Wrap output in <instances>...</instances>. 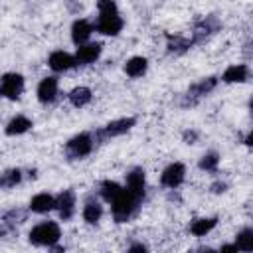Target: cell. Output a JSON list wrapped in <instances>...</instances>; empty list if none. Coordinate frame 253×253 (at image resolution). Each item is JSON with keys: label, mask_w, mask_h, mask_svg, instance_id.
Returning a JSON list of instances; mask_svg holds the SVG:
<instances>
[{"label": "cell", "mask_w": 253, "mask_h": 253, "mask_svg": "<svg viewBox=\"0 0 253 253\" xmlns=\"http://www.w3.org/2000/svg\"><path fill=\"white\" fill-rule=\"evenodd\" d=\"M125 20L119 12L117 0H97V20H95V32L101 36L115 38L123 32Z\"/></svg>", "instance_id": "obj_1"}, {"label": "cell", "mask_w": 253, "mask_h": 253, "mask_svg": "<svg viewBox=\"0 0 253 253\" xmlns=\"http://www.w3.org/2000/svg\"><path fill=\"white\" fill-rule=\"evenodd\" d=\"M142 198L134 196L132 192H128L126 188L123 190V194L111 204V217L115 223H128L138 211H140V206H142Z\"/></svg>", "instance_id": "obj_2"}, {"label": "cell", "mask_w": 253, "mask_h": 253, "mask_svg": "<svg viewBox=\"0 0 253 253\" xmlns=\"http://www.w3.org/2000/svg\"><path fill=\"white\" fill-rule=\"evenodd\" d=\"M61 239V227L57 221H51V219H43L40 223H36L30 231H28V241L34 245V247H53L55 243H59Z\"/></svg>", "instance_id": "obj_3"}, {"label": "cell", "mask_w": 253, "mask_h": 253, "mask_svg": "<svg viewBox=\"0 0 253 253\" xmlns=\"http://www.w3.org/2000/svg\"><path fill=\"white\" fill-rule=\"evenodd\" d=\"M95 132H77L73 134L65 144H63V156L69 160V162H77V160H83L87 158L93 150H95Z\"/></svg>", "instance_id": "obj_4"}, {"label": "cell", "mask_w": 253, "mask_h": 253, "mask_svg": "<svg viewBox=\"0 0 253 253\" xmlns=\"http://www.w3.org/2000/svg\"><path fill=\"white\" fill-rule=\"evenodd\" d=\"M219 81H221V79H219L217 75H208V77L198 79V81L192 83V85L186 89V93L182 95L180 107H182V109H192V107H196L204 97H208V95L217 87Z\"/></svg>", "instance_id": "obj_5"}, {"label": "cell", "mask_w": 253, "mask_h": 253, "mask_svg": "<svg viewBox=\"0 0 253 253\" xmlns=\"http://www.w3.org/2000/svg\"><path fill=\"white\" fill-rule=\"evenodd\" d=\"M134 125H136V117H121V119L109 121L107 125H103L95 130V140H97V144H105L111 138L126 134Z\"/></svg>", "instance_id": "obj_6"}, {"label": "cell", "mask_w": 253, "mask_h": 253, "mask_svg": "<svg viewBox=\"0 0 253 253\" xmlns=\"http://www.w3.org/2000/svg\"><path fill=\"white\" fill-rule=\"evenodd\" d=\"M26 89V77L18 71H6L0 77V95L6 101H20Z\"/></svg>", "instance_id": "obj_7"}, {"label": "cell", "mask_w": 253, "mask_h": 253, "mask_svg": "<svg viewBox=\"0 0 253 253\" xmlns=\"http://www.w3.org/2000/svg\"><path fill=\"white\" fill-rule=\"evenodd\" d=\"M221 20L219 16L215 14H208V16H202L200 20L194 22V28H192V42L194 43H204L208 42L211 36H215L219 30H221Z\"/></svg>", "instance_id": "obj_8"}, {"label": "cell", "mask_w": 253, "mask_h": 253, "mask_svg": "<svg viewBox=\"0 0 253 253\" xmlns=\"http://www.w3.org/2000/svg\"><path fill=\"white\" fill-rule=\"evenodd\" d=\"M36 97L42 105H51L59 97V77L57 75H45L40 79L36 87Z\"/></svg>", "instance_id": "obj_9"}, {"label": "cell", "mask_w": 253, "mask_h": 253, "mask_svg": "<svg viewBox=\"0 0 253 253\" xmlns=\"http://www.w3.org/2000/svg\"><path fill=\"white\" fill-rule=\"evenodd\" d=\"M55 211L61 221H69L77 211V194L71 188L61 190L55 196Z\"/></svg>", "instance_id": "obj_10"}, {"label": "cell", "mask_w": 253, "mask_h": 253, "mask_svg": "<svg viewBox=\"0 0 253 253\" xmlns=\"http://www.w3.org/2000/svg\"><path fill=\"white\" fill-rule=\"evenodd\" d=\"M186 180V166L182 162H170L160 172V186L166 190H178Z\"/></svg>", "instance_id": "obj_11"}, {"label": "cell", "mask_w": 253, "mask_h": 253, "mask_svg": "<svg viewBox=\"0 0 253 253\" xmlns=\"http://www.w3.org/2000/svg\"><path fill=\"white\" fill-rule=\"evenodd\" d=\"M47 67L53 73H65V71H71L79 65H77V59H75V53H69L65 49H55L47 55Z\"/></svg>", "instance_id": "obj_12"}, {"label": "cell", "mask_w": 253, "mask_h": 253, "mask_svg": "<svg viewBox=\"0 0 253 253\" xmlns=\"http://www.w3.org/2000/svg\"><path fill=\"white\" fill-rule=\"evenodd\" d=\"M125 188L138 198H146V172L142 166H132L125 174Z\"/></svg>", "instance_id": "obj_13"}, {"label": "cell", "mask_w": 253, "mask_h": 253, "mask_svg": "<svg viewBox=\"0 0 253 253\" xmlns=\"http://www.w3.org/2000/svg\"><path fill=\"white\" fill-rule=\"evenodd\" d=\"M95 32V22L87 20V18H77L73 20L71 28H69V38L73 42V45H83L87 42H91V36Z\"/></svg>", "instance_id": "obj_14"}, {"label": "cell", "mask_w": 253, "mask_h": 253, "mask_svg": "<svg viewBox=\"0 0 253 253\" xmlns=\"http://www.w3.org/2000/svg\"><path fill=\"white\" fill-rule=\"evenodd\" d=\"M30 210H22V208H10L2 213L0 217V237H6L10 231H14L20 223L26 221Z\"/></svg>", "instance_id": "obj_15"}, {"label": "cell", "mask_w": 253, "mask_h": 253, "mask_svg": "<svg viewBox=\"0 0 253 253\" xmlns=\"http://www.w3.org/2000/svg\"><path fill=\"white\" fill-rule=\"evenodd\" d=\"M103 53V43L101 42H87L83 45H77L75 47V59H77V65L85 67V65H91L95 61H99Z\"/></svg>", "instance_id": "obj_16"}, {"label": "cell", "mask_w": 253, "mask_h": 253, "mask_svg": "<svg viewBox=\"0 0 253 253\" xmlns=\"http://www.w3.org/2000/svg\"><path fill=\"white\" fill-rule=\"evenodd\" d=\"M219 79H221V83H227V85L247 83L251 79V67L247 63H231L223 69Z\"/></svg>", "instance_id": "obj_17"}, {"label": "cell", "mask_w": 253, "mask_h": 253, "mask_svg": "<svg viewBox=\"0 0 253 253\" xmlns=\"http://www.w3.org/2000/svg\"><path fill=\"white\" fill-rule=\"evenodd\" d=\"M103 213H105V208H103L101 200L95 198V196H87L85 202H83V208H81V217H83V221L89 223V225H97V223L101 221Z\"/></svg>", "instance_id": "obj_18"}, {"label": "cell", "mask_w": 253, "mask_h": 253, "mask_svg": "<svg viewBox=\"0 0 253 253\" xmlns=\"http://www.w3.org/2000/svg\"><path fill=\"white\" fill-rule=\"evenodd\" d=\"M164 40H166V53H170V55H184V53H188L196 43L192 42V38H184V36H180V34H170V32H166L164 34Z\"/></svg>", "instance_id": "obj_19"}, {"label": "cell", "mask_w": 253, "mask_h": 253, "mask_svg": "<svg viewBox=\"0 0 253 253\" xmlns=\"http://www.w3.org/2000/svg\"><path fill=\"white\" fill-rule=\"evenodd\" d=\"M28 210L32 213H38V215L49 213V211L55 210V196L49 194V192H40V194L32 196V200L28 204Z\"/></svg>", "instance_id": "obj_20"}, {"label": "cell", "mask_w": 253, "mask_h": 253, "mask_svg": "<svg viewBox=\"0 0 253 253\" xmlns=\"http://www.w3.org/2000/svg\"><path fill=\"white\" fill-rule=\"evenodd\" d=\"M32 126H34V121L28 117V115H14L8 123H6V126H4V134L6 136H20V134H26L28 130H32Z\"/></svg>", "instance_id": "obj_21"}, {"label": "cell", "mask_w": 253, "mask_h": 253, "mask_svg": "<svg viewBox=\"0 0 253 253\" xmlns=\"http://www.w3.org/2000/svg\"><path fill=\"white\" fill-rule=\"evenodd\" d=\"M219 217L217 215H208V217H194L188 225V231L194 235V237H206L208 233H211L217 225Z\"/></svg>", "instance_id": "obj_22"}, {"label": "cell", "mask_w": 253, "mask_h": 253, "mask_svg": "<svg viewBox=\"0 0 253 253\" xmlns=\"http://www.w3.org/2000/svg\"><path fill=\"white\" fill-rule=\"evenodd\" d=\"M123 71H125V75L130 77V79H140V77L148 71V59H146L144 55H132V57H128V59L125 61Z\"/></svg>", "instance_id": "obj_23"}, {"label": "cell", "mask_w": 253, "mask_h": 253, "mask_svg": "<svg viewBox=\"0 0 253 253\" xmlns=\"http://www.w3.org/2000/svg\"><path fill=\"white\" fill-rule=\"evenodd\" d=\"M123 190H125V184H119L117 180H111V178H107V180H103L101 184H99V188H97V194H99V198L103 200V202H107V204H113L121 194H123Z\"/></svg>", "instance_id": "obj_24"}, {"label": "cell", "mask_w": 253, "mask_h": 253, "mask_svg": "<svg viewBox=\"0 0 253 253\" xmlns=\"http://www.w3.org/2000/svg\"><path fill=\"white\" fill-rule=\"evenodd\" d=\"M91 99H93V91H91L89 87H85V85H77V87H73V89L67 93V101H69V105L75 107V109L87 107V105L91 103Z\"/></svg>", "instance_id": "obj_25"}, {"label": "cell", "mask_w": 253, "mask_h": 253, "mask_svg": "<svg viewBox=\"0 0 253 253\" xmlns=\"http://www.w3.org/2000/svg\"><path fill=\"white\" fill-rule=\"evenodd\" d=\"M219 160H221L219 152L208 150V152H204V154L200 156L198 168H200L202 172H208V174H217V170H219Z\"/></svg>", "instance_id": "obj_26"}, {"label": "cell", "mask_w": 253, "mask_h": 253, "mask_svg": "<svg viewBox=\"0 0 253 253\" xmlns=\"http://www.w3.org/2000/svg\"><path fill=\"white\" fill-rule=\"evenodd\" d=\"M24 180V170L22 168H6L0 176V188L2 190H10V188H16L18 184H22Z\"/></svg>", "instance_id": "obj_27"}, {"label": "cell", "mask_w": 253, "mask_h": 253, "mask_svg": "<svg viewBox=\"0 0 253 253\" xmlns=\"http://www.w3.org/2000/svg\"><path fill=\"white\" fill-rule=\"evenodd\" d=\"M233 243L237 245V251H245V253L253 251V227L239 229L235 239H233Z\"/></svg>", "instance_id": "obj_28"}, {"label": "cell", "mask_w": 253, "mask_h": 253, "mask_svg": "<svg viewBox=\"0 0 253 253\" xmlns=\"http://www.w3.org/2000/svg\"><path fill=\"white\" fill-rule=\"evenodd\" d=\"M200 140V132L196 128H186L182 130V142L184 144H196Z\"/></svg>", "instance_id": "obj_29"}, {"label": "cell", "mask_w": 253, "mask_h": 253, "mask_svg": "<svg viewBox=\"0 0 253 253\" xmlns=\"http://www.w3.org/2000/svg\"><path fill=\"white\" fill-rule=\"evenodd\" d=\"M227 188H229V184H227L225 180H213V182L210 184V192H211V194H225Z\"/></svg>", "instance_id": "obj_30"}, {"label": "cell", "mask_w": 253, "mask_h": 253, "mask_svg": "<svg viewBox=\"0 0 253 253\" xmlns=\"http://www.w3.org/2000/svg\"><path fill=\"white\" fill-rule=\"evenodd\" d=\"M243 57L247 59V61H253V38H249L245 43H243Z\"/></svg>", "instance_id": "obj_31"}, {"label": "cell", "mask_w": 253, "mask_h": 253, "mask_svg": "<svg viewBox=\"0 0 253 253\" xmlns=\"http://www.w3.org/2000/svg\"><path fill=\"white\" fill-rule=\"evenodd\" d=\"M126 251H128V253H144V251H148V247L138 241V243H130V245L126 247Z\"/></svg>", "instance_id": "obj_32"}, {"label": "cell", "mask_w": 253, "mask_h": 253, "mask_svg": "<svg viewBox=\"0 0 253 253\" xmlns=\"http://www.w3.org/2000/svg\"><path fill=\"white\" fill-rule=\"evenodd\" d=\"M243 144H245L247 148H253V130H249V132L245 134V138H243Z\"/></svg>", "instance_id": "obj_33"}, {"label": "cell", "mask_w": 253, "mask_h": 253, "mask_svg": "<svg viewBox=\"0 0 253 253\" xmlns=\"http://www.w3.org/2000/svg\"><path fill=\"white\" fill-rule=\"evenodd\" d=\"M219 251H237V245L235 243H223L219 247Z\"/></svg>", "instance_id": "obj_34"}, {"label": "cell", "mask_w": 253, "mask_h": 253, "mask_svg": "<svg viewBox=\"0 0 253 253\" xmlns=\"http://www.w3.org/2000/svg\"><path fill=\"white\" fill-rule=\"evenodd\" d=\"M247 109H249V113L253 115V95L249 97V103H247Z\"/></svg>", "instance_id": "obj_35"}]
</instances>
